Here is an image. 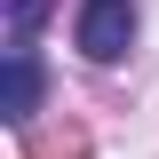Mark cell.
Wrapping results in <instances>:
<instances>
[{"label": "cell", "mask_w": 159, "mask_h": 159, "mask_svg": "<svg viewBox=\"0 0 159 159\" xmlns=\"http://www.w3.org/2000/svg\"><path fill=\"white\" fill-rule=\"evenodd\" d=\"M80 40V56H96V64H119L127 56V40H135V0H88L72 24Z\"/></svg>", "instance_id": "1"}, {"label": "cell", "mask_w": 159, "mask_h": 159, "mask_svg": "<svg viewBox=\"0 0 159 159\" xmlns=\"http://www.w3.org/2000/svg\"><path fill=\"white\" fill-rule=\"evenodd\" d=\"M32 111H40V56L32 48H8V64H0V119L32 127Z\"/></svg>", "instance_id": "2"}, {"label": "cell", "mask_w": 159, "mask_h": 159, "mask_svg": "<svg viewBox=\"0 0 159 159\" xmlns=\"http://www.w3.org/2000/svg\"><path fill=\"white\" fill-rule=\"evenodd\" d=\"M56 0H8V48H32V32L48 24Z\"/></svg>", "instance_id": "3"}]
</instances>
